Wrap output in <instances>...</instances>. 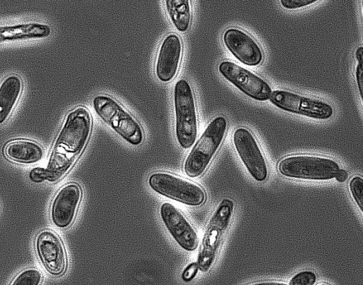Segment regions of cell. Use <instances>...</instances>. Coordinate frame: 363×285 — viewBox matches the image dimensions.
Here are the masks:
<instances>
[{"instance_id":"1","label":"cell","mask_w":363,"mask_h":285,"mask_svg":"<svg viewBox=\"0 0 363 285\" xmlns=\"http://www.w3.org/2000/svg\"><path fill=\"white\" fill-rule=\"evenodd\" d=\"M91 125V114L84 106H77L67 113L44 172L50 181L60 180L72 169L89 141Z\"/></svg>"},{"instance_id":"2","label":"cell","mask_w":363,"mask_h":285,"mask_svg":"<svg viewBox=\"0 0 363 285\" xmlns=\"http://www.w3.org/2000/svg\"><path fill=\"white\" fill-rule=\"evenodd\" d=\"M228 121L223 116L213 118L194 144L184 162V171L190 177H198L207 169L224 140Z\"/></svg>"},{"instance_id":"3","label":"cell","mask_w":363,"mask_h":285,"mask_svg":"<svg viewBox=\"0 0 363 285\" xmlns=\"http://www.w3.org/2000/svg\"><path fill=\"white\" fill-rule=\"evenodd\" d=\"M234 213V202L223 199L217 206L206 225L196 263L199 269L208 271L216 260Z\"/></svg>"},{"instance_id":"4","label":"cell","mask_w":363,"mask_h":285,"mask_svg":"<svg viewBox=\"0 0 363 285\" xmlns=\"http://www.w3.org/2000/svg\"><path fill=\"white\" fill-rule=\"evenodd\" d=\"M174 132L182 149H189L194 143L198 133L196 100L189 82L185 79L176 82L173 89Z\"/></svg>"},{"instance_id":"5","label":"cell","mask_w":363,"mask_h":285,"mask_svg":"<svg viewBox=\"0 0 363 285\" xmlns=\"http://www.w3.org/2000/svg\"><path fill=\"white\" fill-rule=\"evenodd\" d=\"M92 105L98 116L129 144L139 145L143 142L144 131L139 122L113 97L98 94Z\"/></svg>"},{"instance_id":"6","label":"cell","mask_w":363,"mask_h":285,"mask_svg":"<svg viewBox=\"0 0 363 285\" xmlns=\"http://www.w3.org/2000/svg\"><path fill=\"white\" fill-rule=\"evenodd\" d=\"M340 169V164L335 160L317 155H289L277 164V169L282 176L304 180H330Z\"/></svg>"},{"instance_id":"7","label":"cell","mask_w":363,"mask_h":285,"mask_svg":"<svg viewBox=\"0 0 363 285\" xmlns=\"http://www.w3.org/2000/svg\"><path fill=\"white\" fill-rule=\"evenodd\" d=\"M148 184L157 193L189 206H201L206 199V191L200 185L169 172L151 174Z\"/></svg>"},{"instance_id":"8","label":"cell","mask_w":363,"mask_h":285,"mask_svg":"<svg viewBox=\"0 0 363 285\" xmlns=\"http://www.w3.org/2000/svg\"><path fill=\"white\" fill-rule=\"evenodd\" d=\"M269 101L282 111L316 120H328L334 114V108L328 102L289 90L272 91Z\"/></svg>"},{"instance_id":"9","label":"cell","mask_w":363,"mask_h":285,"mask_svg":"<svg viewBox=\"0 0 363 285\" xmlns=\"http://www.w3.org/2000/svg\"><path fill=\"white\" fill-rule=\"evenodd\" d=\"M233 142L251 177L257 182L265 181L269 176L267 162L252 132L245 127L236 128L233 134Z\"/></svg>"},{"instance_id":"10","label":"cell","mask_w":363,"mask_h":285,"mask_svg":"<svg viewBox=\"0 0 363 285\" xmlns=\"http://www.w3.org/2000/svg\"><path fill=\"white\" fill-rule=\"evenodd\" d=\"M35 253L45 270L52 276L63 275L67 268V257L59 235L50 228L40 230L35 237Z\"/></svg>"},{"instance_id":"11","label":"cell","mask_w":363,"mask_h":285,"mask_svg":"<svg viewBox=\"0 0 363 285\" xmlns=\"http://www.w3.org/2000/svg\"><path fill=\"white\" fill-rule=\"evenodd\" d=\"M218 69L227 81L250 98L259 101L269 99L272 87L255 73L229 60L220 62Z\"/></svg>"},{"instance_id":"12","label":"cell","mask_w":363,"mask_h":285,"mask_svg":"<svg viewBox=\"0 0 363 285\" xmlns=\"http://www.w3.org/2000/svg\"><path fill=\"white\" fill-rule=\"evenodd\" d=\"M82 198L81 186L75 182L62 185L50 206V219L54 226L66 229L73 223Z\"/></svg>"},{"instance_id":"13","label":"cell","mask_w":363,"mask_h":285,"mask_svg":"<svg viewBox=\"0 0 363 285\" xmlns=\"http://www.w3.org/2000/svg\"><path fill=\"white\" fill-rule=\"evenodd\" d=\"M160 216L167 229L184 250H196L199 243L196 230L186 216L174 205L165 202L161 205Z\"/></svg>"},{"instance_id":"14","label":"cell","mask_w":363,"mask_h":285,"mask_svg":"<svg viewBox=\"0 0 363 285\" xmlns=\"http://www.w3.org/2000/svg\"><path fill=\"white\" fill-rule=\"evenodd\" d=\"M183 52V44L176 33H169L162 40L155 58V73L159 81L167 83L177 76Z\"/></svg>"},{"instance_id":"15","label":"cell","mask_w":363,"mask_h":285,"mask_svg":"<svg viewBox=\"0 0 363 285\" xmlns=\"http://www.w3.org/2000/svg\"><path fill=\"white\" fill-rule=\"evenodd\" d=\"M223 41L228 51L241 63L257 66L263 60V52L257 42L247 32L238 28L226 29Z\"/></svg>"},{"instance_id":"16","label":"cell","mask_w":363,"mask_h":285,"mask_svg":"<svg viewBox=\"0 0 363 285\" xmlns=\"http://www.w3.org/2000/svg\"><path fill=\"white\" fill-rule=\"evenodd\" d=\"M3 153L9 160L23 164H33L40 162L44 150L38 142L28 139H16L8 142Z\"/></svg>"},{"instance_id":"17","label":"cell","mask_w":363,"mask_h":285,"mask_svg":"<svg viewBox=\"0 0 363 285\" xmlns=\"http://www.w3.org/2000/svg\"><path fill=\"white\" fill-rule=\"evenodd\" d=\"M23 89L21 77L11 74L0 83V125L10 117Z\"/></svg>"},{"instance_id":"18","label":"cell","mask_w":363,"mask_h":285,"mask_svg":"<svg viewBox=\"0 0 363 285\" xmlns=\"http://www.w3.org/2000/svg\"><path fill=\"white\" fill-rule=\"evenodd\" d=\"M49 26L38 23H26L0 26V43L24 39L46 38L50 35Z\"/></svg>"},{"instance_id":"19","label":"cell","mask_w":363,"mask_h":285,"mask_svg":"<svg viewBox=\"0 0 363 285\" xmlns=\"http://www.w3.org/2000/svg\"><path fill=\"white\" fill-rule=\"evenodd\" d=\"M165 9L169 18L177 30L186 32L191 21V5L188 0H167Z\"/></svg>"},{"instance_id":"20","label":"cell","mask_w":363,"mask_h":285,"mask_svg":"<svg viewBox=\"0 0 363 285\" xmlns=\"http://www.w3.org/2000/svg\"><path fill=\"white\" fill-rule=\"evenodd\" d=\"M42 281L41 271L34 267H28L21 270L9 285H40Z\"/></svg>"},{"instance_id":"21","label":"cell","mask_w":363,"mask_h":285,"mask_svg":"<svg viewBox=\"0 0 363 285\" xmlns=\"http://www.w3.org/2000/svg\"><path fill=\"white\" fill-rule=\"evenodd\" d=\"M350 193L359 208L362 211L363 208V179L361 176L354 175L349 181Z\"/></svg>"},{"instance_id":"22","label":"cell","mask_w":363,"mask_h":285,"mask_svg":"<svg viewBox=\"0 0 363 285\" xmlns=\"http://www.w3.org/2000/svg\"><path fill=\"white\" fill-rule=\"evenodd\" d=\"M317 279V274L313 271L303 270L291 277L289 285H314Z\"/></svg>"},{"instance_id":"23","label":"cell","mask_w":363,"mask_h":285,"mask_svg":"<svg viewBox=\"0 0 363 285\" xmlns=\"http://www.w3.org/2000/svg\"><path fill=\"white\" fill-rule=\"evenodd\" d=\"M317 1V0H281L280 4L286 9L294 10L310 6Z\"/></svg>"},{"instance_id":"24","label":"cell","mask_w":363,"mask_h":285,"mask_svg":"<svg viewBox=\"0 0 363 285\" xmlns=\"http://www.w3.org/2000/svg\"><path fill=\"white\" fill-rule=\"evenodd\" d=\"M199 267L196 262L189 264L182 272V279L185 281H191L196 276Z\"/></svg>"},{"instance_id":"25","label":"cell","mask_w":363,"mask_h":285,"mask_svg":"<svg viewBox=\"0 0 363 285\" xmlns=\"http://www.w3.org/2000/svg\"><path fill=\"white\" fill-rule=\"evenodd\" d=\"M363 64L357 63L355 69V81L357 86V89L360 96L362 98V74H363Z\"/></svg>"},{"instance_id":"26","label":"cell","mask_w":363,"mask_h":285,"mask_svg":"<svg viewBox=\"0 0 363 285\" xmlns=\"http://www.w3.org/2000/svg\"><path fill=\"white\" fill-rule=\"evenodd\" d=\"M247 285H289L287 283L281 280H264L258 281L248 284Z\"/></svg>"},{"instance_id":"27","label":"cell","mask_w":363,"mask_h":285,"mask_svg":"<svg viewBox=\"0 0 363 285\" xmlns=\"http://www.w3.org/2000/svg\"><path fill=\"white\" fill-rule=\"evenodd\" d=\"M348 177H349L348 172L345 169L340 168L337 172L334 178L336 179L337 181H338L340 183H344L345 181H346V180L348 179Z\"/></svg>"},{"instance_id":"28","label":"cell","mask_w":363,"mask_h":285,"mask_svg":"<svg viewBox=\"0 0 363 285\" xmlns=\"http://www.w3.org/2000/svg\"><path fill=\"white\" fill-rule=\"evenodd\" d=\"M357 63L363 64V48L362 46L358 47L354 52Z\"/></svg>"},{"instance_id":"29","label":"cell","mask_w":363,"mask_h":285,"mask_svg":"<svg viewBox=\"0 0 363 285\" xmlns=\"http://www.w3.org/2000/svg\"><path fill=\"white\" fill-rule=\"evenodd\" d=\"M318 285H330L329 284H327V283H320Z\"/></svg>"}]
</instances>
